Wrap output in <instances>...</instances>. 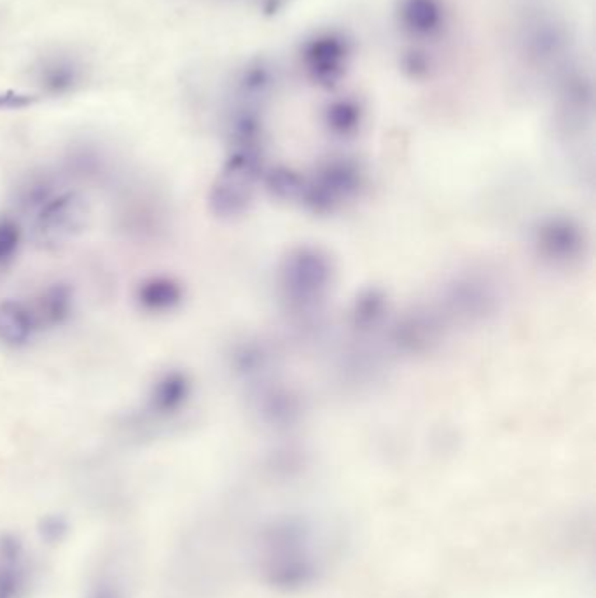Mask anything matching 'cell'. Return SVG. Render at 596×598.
<instances>
[{"mask_svg":"<svg viewBox=\"0 0 596 598\" xmlns=\"http://www.w3.org/2000/svg\"><path fill=\"white\" fill-rule=\"evenodd\" d=\"M90 203L76 191L49 196L35 210V242L44 249H60L76 240L90 223Z\"/></svg>","mask_w":596,"mask_h":598,"instance_id":"6da1fadb","label":"cell"},{"mask_svg":"<svg viewBox=\"0 0 596 598\" xmlns=\"http://www.w3.org/2000/svg\"><path fill=\"white\" fill-rule=\"evenodd\" d=\"M83 76V63L76 56L63 53L44 56L34 67L35 83L46 95L53 97H63L76 91Z\"/></svg>","mask_w":596,"mask_h":598,"instance_id":"7a4b0ae2","label":"cell"},{"mask_svg":"<svg viewBox=\"0 0 596 598\" xmlns=\"http://www.w3.org/2000/svg\"><path fill=\"white\" fill-rule=\"evenodd\" d=\"M135 298L146 312H170L181 303V286L174 279H168L163 275H154V277L140 282Z\"/></svg>","mask_w":596,"mask_h":598,"instance_id":"3957f363","label":"cell"},{"mask_svg":"<svg viewBox=\"0 0 596 598\" xmlns=\"http://www.w3.org/2000/svg\"><path fill=\"white\" fill-rule=\"evenodd\" d=\"M32 312L18 301H0V343L18 348L25 345L34 333Z\"/></svg>","mask_w":596,"mask_h":598,"instance_id":"277c9868","label":"cell"},{"mask_svg":"<svg viewBox=\"0 0 596 598\" xmlns=\"http://www.w3.org/2000/svg\"><path fill=\"white\" fill-rule=\"evenodd\" d=\"M72 306H74V294L70 291L69 286L55 284V286L48 287L37 301L35 312L30 310L34 317L35 327L60 326L69 319Z\"/></svg>","mask_w":596,"mask_h":598,"instance_id":"5b68a950","label":"cell"},{"mask_svg":"<svg viewBox=\"0 0 596 598\" xmlns=\"http://www.w3.org/2000/svg\"><path fill=\"white\" fill-rule=\"evenodd\" d=\"M189 394V385L186 376L172 371L161 375L154 382L149 394V408L158 415H170L179 410Z\"/></svg>","mask_w":596,"mask_h":598,"instance_id":"8992f818","label":"cell"},{"mask_svg":"<svg viewBox=\"0 0 596 598\" xmlns=\"http://www.w3.org/2000/svg\"><path fill=\"white\" fill-rule=\"evenodd\" d=\"M20 560L0 557V598L20 597L25 585V572L21 569Z\"/></svg>","mask_w":596,"mask_h":598,"instance_id":"52a82bcc","label":"cell"},{"mask_svg":"<svg viewBox=\"0 0 596 598\" xmlns=\"http://www.w3.org/2000/svg\"><path fill=\"white\" fill-rule=\"evenodd\" d=\"M20 245V224L9 217H2L0 219V266L7 265L16 258Z\"/></svg>","mask_w":596,"mask_h":598,"instance_id":"ba28073f","label":"cell"},{"mask_svg":"<svg viewBox=\"0 0 596 598\" xmlns=\"http://www.w3.org/2000/svg\"><path fill=\"white\" fill-rule=\"evenodd\" d=\"M39 97L27 91H0V111H20L37 104Z\"/></svg>","mask_w":596,"mask_h":598,"instance_id":"9c48e42d","label":"cell"},{"mask_svg":"<svg viewBox=\"0 0 596 598\" xmlns=\"http://www.w3.org/2000/svg\"><path fill=\"white\" fill-rule=\"evenodd\" d=\"M42 539L48 543H58L67 534V523L62 516H46L39 525Z\"/></svg>","mask_w":596,"mask_h":598,"instance_id":"30bf717a","label":"cell"},{"mask_svg":"<svg viewBox=\"0 0 596 598\" xmlns=\"http://www.w3.org/2000/svg\"><path fill=\"white\" fill-rule=\"evenodd\" d=\"M86 598H121L118 588L112 585H100L91 590L90 595Z\"/></svg>","mask_w":596,"mask_h":598,"instance_id":"8fae6325","label":"cell"}]
</instances>
